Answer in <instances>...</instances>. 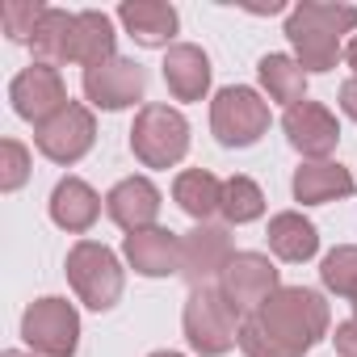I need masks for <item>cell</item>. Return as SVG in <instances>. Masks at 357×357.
Instances as JSON below:
<instances>
[{
    "label": "cell",
    "mask_w": 357,
    "mask_h": 357,
    "mask_svg": "<svg viewBox=\"0 0 357 357\" xmlns=\"http://www.w3.org/2000/svg\"><path fill=\"white\" fill-rule=\"evenodd\" d=\"M328 332V303L315 290L282 286L261 311L240 324L244 357H303Z\"/></svg>",
    "instance_id": "6da1fadb"
},
{
    "label": "cell",
    "mask_w": 357,
    "mask_h": 357,
    "mask_svg": "<svg viewBox=\"0 0 357 357\" xmlns=\"http://www.w3.org/2000/svg\"><path fill=\"white\" fill-rule=\"evenodd\" d=\"M340 109H344V114H349V118L357 122V76L340 84Z\"/></svg>",
    "instance_id": "f546056e"
},
{
    "label": "cell",
    "mask_w": 357,
    "mask_h": 357,
    "mask_svg": "<svg viewBox=\"0 0 357 357\" xmlns=\"http://www.w3.org/2000/svg\"><path fill=\"white\" fill-rule=\"evenodd\" d=\"M5 357H34V353H5Z\"/></svg>",
    "instance_id": "d6a6232c"
},
{
    "label": "cell",
    "mask_w": 357,
    "mask_h": 357,
    "mask_svg": "<svg viewBox=\"0 0 357 357\" xmlns=\"http://www.w3.org/2000/svg\"><path fill=\"white\" fill-rule=\"evenodd\" d=\"M172 198L181 202V211L198 223H206L215 211H223V181L215 172L206 168H190L176 176V185H172Z\"/></svg>",
    "instance_id": "7402d4cb"
},
{
    "label": "cell",
    "mask_w": 357,
    "mask_h": 357,
    "mask_svg": "<svg viewBox=\"0 0 357 357\" xmlns=\"http://www.w3.org/2000/svg\"><path fill=\"white\" fill-rule=\"evenodd\" d=\"M105 215H109L126 236L147 231V227H155V219H160V190L147 181V176H126V181H118V185L109 190Z\"/></svg>",
    "instance_id": "5bb4252c"
},
{
    "label": "cell",
    "mask_w": 357,
    "mask_h": 357,
    "mask_svg": "<svg viewBox=\"0 0 357 357\" xmlns=\"http://www.w3.org/2000/svg\"><path fill=\"white\" fill-rule=\"evenodd\" d=\"M114 59V22L97 9L76 13V43H72V63H80L84 72Z\"/></svg>",
    "instance_id": "603a6c76"
},
{
    "label": "cell",
    "mask_w": 357,
    "mask_h": 357,
    "mask_svg": "<svg viewBox=\"0 0 357 357\" xmlns=\"http://www.w3.org/2000/svg\"><path fill=\"white\" fill-rule=\"evenodd\" d=\"M22 336L34 357H72L80 336V315L68 298H38L22 315Z\"/></svg>",
    "instance_id": "52a82bcc"
},
{
    "label": "cell",
    "mask_w": 357,
    "mask_h": 357,
    "mask_svg": "<svg viewBox=\"0 0 357 357\" xmlns=\"http://www.w3.org/2000/svg\"><path fill=\"white\" fill-rule=\"evenodd\" d=\"M9 97H13V109H17L26 122H34V126L51 122V118L68 105V89H63L59 72L47 68V63H30V68L9 84Z\"/></svg>",
    "instance_id": "7c38bea8"
},
{
    "label": "cell",
    "mask_w": 357,
    "mask_h": 357,
    "mask_svg": "<svg viewBox=\"0 0 357 357\" xmlns=\"http://www.w3.org/2000/svg\"><path fill=\"white\" fill-rule=\"evenodd\" d=\"M282 126H286L290 147L303 151L307 160H328V155L336 151L340 126H336V118H332L319 101H298L294 109H286Z\"/></svg>",
    "instance_id": "4fadbf2b"
},
{
    "label": "cell",
    "mask_w": 357,
    "mask_h": 357,
    "mask_svg": "<svg viewBox=\"0 0 357 357\" xmlns=\"http://www.w3.org/2000/svg\"><path fill=\"white\" fill-rule=\"evenodd\" d=\"M164 84L176 101H198L211 89V59L190 47V43H176L164 55Z\"/></svg>",
    "instance_id": "2e32d148"
},
{
    "label": "cell",
    "mask_w": 357,
    "mask_h": 357,
    "mask_svg": "<svg viewBox=\"0 0 357 357\" xmlns=\"http://www.w3.org/2000/svg\"><path fill=\"white\" fill-rule=\"evenodd\" d=\"M151 357H181V353H151Z\"/></svg>",
    "instance_id": "1f68e13d"
},
{
    "label": "cell",
    "mask_w": 357,
    "mask_h": 357,
    "mask_svg": "<svg viewBox=\"0 0 357 357\" xmlns=\"http://www.w3.org/2000/svg\"><path fill=\"white\" fill-rule=\"evenodd\" d=\"M231 236L227 227H211V223H198L190 236H181V278L202 290L211 286L215 278H223V269L231 265Z\"/></svg>",
    "instance_id": "30bf717a"
},
{
    "label": "cell",
    "mask_w": 357,
    "mask_h": 357,
    "mask_svg": "<svg viewBox=\"0 0 357 357\" xmlns=\"http://www.w3.org/2000/svg\"><path fill=\"white\" fill-rule=\"evenodd\" d=\"M344 59H349V68H353V72H357V34H353V38H349V47H344Z\"/></svg>",
    "instance_id": "4dcf8cb0"
},
{
    "label": "cell",
    "mask_w": 357,
    "mask_h": 357,
    "mask_svg": "<svg viewBox=\"0 0 357 357\" xmlns=\"http://www.w3.org/2000/svg\"><path fill=\"white\" fill-rule=\"evenodd\" d=\"M26 176H30V151L17 139H5V143H0V190H5V194L22 190Z\"/></svg>",
    "instance_id": "83f0119b"
},
{
    "label": "cell",
    "mask_w": 357,
    "mask_h": 357,
    "mask_svg": "<svg viewBox=\"0 0 357 357\" xmlns=\"http://www.w3.org/2000/svg\"><path fill=\"white\" fill-rule=\"evenodd\" d=\"M126 261L135 273L143 278H168V273H181V236H172L168 227H147L126 236Z\"/></svg>",
    "instance_id": "9a60e30c"
},
{
    "label": "cell",
    "mask_w": 357,
    "mask_h": 357,
    "mask_svg": "<svg viewBox=\"0 0 357 357\" xmlns=\"http://www.w3.org/2000/svg\"><path fill=\"white\" fill-rule=\"evenodd\" d=\"M130 151L147 168H172L190 151V122L172 105H143L130 126Z\"/></svg>",
    "instance_id": "277c9868"
},
{
    "label": "cell",
    "mask_w": 357,
    "mask_h": 357,
    "mask_svg": "<svg viewBox=\"0 0 357 357\" xmlns=\"http://www.w3.org/2000/svg\"><path fill=\"white\" fill-rule=\"evenodd\" d=\"M93 139H97V122H93V114H89L84 105H76V101H68V105H63L51 122H43L38 135H34L38 151H43L47 160H55V164H76V160L93 147Z\"/></svg>",
    "instance_id": "9c48e42d"
},
{
    "label": "cell",
    "mask_w": 357,
    "mask_h": 357,
    "mask_svg": "<svg viewBox=\"0 0 357 357\" xmlns=\"http://www.w3.org/2000/svg\"><path fill=\"white\" fill-rule=\"evenodd\" d=\"M118 22L126 26V34L139 47H168V38L176 34V9L164 5V0H135V5H122Z\"/></svg>",
    "instance_id": "d6986e66"
},
{
    "label": "cell",
    "mask_w": 357,
    "mask_h": 357,
    "mask_svg": "<svg viewBox=\"0 0 357 357\" xmlns=\"http://www.w3.org/2000/svg\"><path fill=\"white\" fill-rule=\"evenodd\" d=\"M319 278L328 290H336L340 298H353L357 303V248L344 244V248H332L319 265Z\"/></svg>",
    "instance_id": "484cf974"
},
{
    "label": "cell",
    "mask_w": 357,
    "mask_h": 357,
    "mask_svg": "<svg viewBox=\"0 0 357 357\" xmlns=\"http://www.w3.org/2000/svg\"><path fill=\"white\" fill-rule=\"evenodd\" d=\"M357 30V9L353 5H307L290 9L286 17V34L294 43V55L303 63V72H328L336 68V59L344 55L340 38Z\"/></svg>",
    "instance_id": "7a4b0ae2"
},
{
    "label": "cell",
    "mask_w": 357,
    "mask_h": 357,
    "mask_svg": "<svg viewBox=\"0 0 357 357\" xmlns=\"http://www.w3.org/2000/svg\"><path fill=\"white\" fill-rule=\"evenodd\" d=\"M219 290H223V298L248 319V315L261 311L282 286H278V269L269 265V257H261V252H236L231 265H227L223 278H219Z\"/></svg>",
    "instance_id": "ba28073f"
},
{
    "label": "cell",
    "mask_w": 357,
    "mask_h": 357,
    "mask_svg": "<svg viewBox=\"0 0 357 357\" xmlns=\"http://www.w3.org/2000/svg\"><path fill=\"white\" fill-rule=\"evenodd\" d=\"M265 215V194L248 176H231L223 181V219L227 223H252Z\"/></svg>",
    "instance_id": "d4e9b609"
},
{
    "label": "cell",
    "mask_w": 357,
    "mask_h": 357,
    "mask_svg": "<svg viewBox=\"0 0 357 357\" xmlns=\"http://www.w3.org/2000/svg\"><path fill=\"white\" fill-rule=\"evenodd\" d=\"M332 340H336V353H340V357H357V319L340 324Z\"/></svg>",
    "instance_id": "f1b7e54d"
},
{
    "label": "cell",
    "mask_w": 357,
    "mask_h": 357,
    "mask_svg": "<svg viewBox=\"0 0 357 357\" xmlns=\"http://www.w3.org/2000/svg\"><path fill=\"white\" fill-rule=\"evenodd\" d=\"M181 324H185L190 344H194L202 357H219V353H227V349L240 344V311L223 298L219 286L194 290L190 303H185Z\"/></svg>",
    "instance_id": "3957f363"
},
{
    "label": "cell",
    "mask_w": 357,
    "mask_h": 357,
    "mask_svg": "<svg viewBox=\"0 0 357 357\" xmlns=\"http://www.w3.org/2000/svg\"><path fill=\"white\" fill-rule=\"evenodd\" d=\"M43 17H47V5H38V0H5L0 5V26L13 43H30Z\"/></svg>",
    "instance_id": "4316f807"
},
{
    "label": "cell",
    "mask_w": 357,
    "mask_h": 357,
    "mask_svg": "<svg viewBox=\"0 0 357 357\" xmlns=\"http://www.w3.org/2000/svg\"><path fill=\"white\" fill-rule=\"evenodd\" d=\"M211 130L223 147H252L269 130V101H261L257 89H223L211 101Z\"/></svg>",
    "instance_id": "8992f818"
},
{
    "label": "cell",
    "mask_w": 357,
    "mask_h": 357,
    "mask_svg": "<svg viewBox=\"0 0 357 357\" xmlns=\"http://www.w3.org/2000/svg\"><path fill=\"white\" fill-rule=\"evenodd\" d=\"M68 282L93 311H109L122 298V265L97 240H80L68 252Z\"/></svg>",
    "instance_id": "5b68a950"
},
{
    "label": "cell",
    "mask_w": 357,
    "mask_h": 357,
    "mask_svg": "<svg viewBox=\"0 0 357 357\" xmlns=\"http://www.w3.org/2000/svg\"><path fill=\"white\" fill-rule=\"evenodd\" d=\"M257 72H261V84H265L269 101H278L286 109H294L298 101H307V72H303L298 59H290V55H265L257 63Z\"/></svg>",
    "instance_id": "cb8c5ba5"
},
{
    "label": "cell",
    "mask_w": 357,
    "mask_h": 357,
    "mask_svg": "<svg viewBox=\"0 0 357 357\" xmlns=\"http://www.w3.org/2000/svg\"><path fill=\"white\" fill-rule=\"evenodd\" d=\"M269 248H273L282 261L298 265V261H311V257H315L319 231H315V223H307L298 211H286V215H273V219H269Z\"/></svg>",
    "instance_id": "44dd1931"
},
{
    "label": "cell",
    "mask_w": 357,
    "mask_h": 357,
    "mask_svg": "<svg viewBox=\"0 0 357 357\" xmlns=\"http://www.w3.org/2000/svg\"><path fill=\"white\" fill-rule=\"evenodd\" d=\"M97 215H101V198L80 181V176H63V181L55 185V194H51V219L63 231L84 236L97 223Z\"/></svg>",
    "instance_id": "ac0fdd59"
},
{
    "label": "cell",
    "mask_w": 357,
    "mask_h": 357,
    "mask_svg": "<svg viewBox=\"0 0 357 357\" xmlns=\"http://www.w3.org/2000/svg\"><path fill=\"white\" fill-rule=\"evenodd\" d=\"M349 194H353V176L336 160H311L294 172V198L303 206H324V202H336Z\"/></svg>",
    "instance_id": "e0dca14e"
},
{
    "label": "cell",
    "mask_w": 357,
    "mask_h": 357,
    "mask_svg": "<svg viewBox=\"0 0 357 357\" xmlns=\"http://www.w3.org/2000/svg\"><path fill=\"white\" fill-rule=\"evenodd\" d=\"M147 89V72L135 63V59H105L97 68L84 72V97L97 105V109H126L143 97Z\"/></svg>",
    "instance_id": "8fae6325"
},
{
    "label": "cell",
    "mask_w": 357,
    "mask_h": 357,
    "mask_svg": "<svg viewBox=\"0 0 357 357\" xmlns=\"http://www.w3.org/2000/svg\"><path fill=\"white\" fill-rule=\"evenodd\" d=\"M353 307H357V303H353Z\"/></svg>",
    "instance_id": "836d02e7"
},
{
    "label": "cell",
    "mask_w": 357,
    "mask_h": 357,
    "mask_svg": "<svg viewBox=\"0 0 357 357\" xmlns=\"http://www.w3.org/2000/svg\"><path fill=\"white\" fill-rule=\"evenodd\" d=\"M72 43H76V13L47 9V17L38 22V30H34V38H30L34 63H47V68L72 63Z\"/></svg>",
    "instance_id": "ffe728a7"
}]
</instances>
